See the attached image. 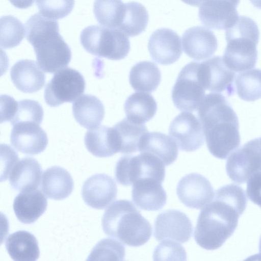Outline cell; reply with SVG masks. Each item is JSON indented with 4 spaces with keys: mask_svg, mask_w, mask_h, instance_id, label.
<instances>
[{
    "mask_svg": "<svg viewBox=\"0 0 261 261\" xmlns=\"http://www.w3.org/2000/svg\"><path fill=\"white\" fill-rule=\"evenodd\" d=\"M87 150L94 156L106 158L119 152V146L114 128L99 126L88 130L84 138Z\"/></svg>",
    "mask_w": 261,
    "mask_h": 261,
    "instance_id": "cell-25",
    "label": "cell"
},
{
    "mask_svg": "<svg viewBox=\"0 0 261 261\" xmlns=\"http://www.w3.org/2000/svg\"><path fill=\"white\" fill-rule=\"evenodd\" d=\"M42 173V168L36 160L22 158L10 172V184L13 189L21 192L35 190L40 184Z\"/></svg>",
    "mask_w": 261,
    "mask_h": 261,
    "instance_id": "cell-23",
    "label": "cell"
},
{
    "mask_svg": "<svg viewBox=\"0 0 261 261\" xmlns=\"http://www.w3.org/2000/svg\"><path fill=\"white\" fill-rule=\"evenodd\" d=\"M259 31L251 18L239 16L236 22L225 30L227 45L223 59L233 71L242 72L255 67Z\"/></svg>",
    "mask_w": 261,
    "mask_h": 261,
    "instance_id": "cell-5",
    "label": "cell"
},
{
    "mask_svg": "<svg viewBox=\"0 0 261 261\" xmlns=\"http://www.w3.org/2000/svg\"><path fill=\"white\" fill-rule=\"evenodd\" d=\"M80 41L89 53L111 60L124 59L130 50L127 36L116 28L88 26L81 32Z\"/></svg>",
    "mask_w": 261,
    "mask_h": 261,
    "instance_id": "cell-6",
    "label": "cell"
},
{
    "mask_svg": "<svg viewBox=\"0 0 261 261\" xmlns=\"http://www.w3.org/2000/svg\"><path fill=\"white\" fill-rule=\"evenodd\" d=\"M15 7L19 9H27L32 6L35 0H9Z\"/></svg>",
    "mask_w": 261,
    "mask_h": 261,
    "instance_id": "cell-43",
    "label": "cell"
},
{
    "mask_svg": "<svg viewBox=\"0 0 261 261\" xmlns=\"http://www.w3.org/2000/svg\"><path fill=\"white\" fill-rule=\"evenodd\" d=\"M115 175L118 182L125 186L145 178H152L162 183L165 175V165L159 158L147 153L126 155L117 162Z\"/></svg>",
    "mask_w": 261,
    "mask_h": 261,
    "instance_id": "cell-7",
    "label": "cell"
},
{
    "mask_svg": "<svg viewBox=\"0 0 261 261\" xmlns=\"http://www.w3.org/2000/svg\"><path fill=\"white\" fill-rule=\"evenodd\" d=\"M124 109L129 120L143 124L154 117L157 110V104L151 94L135 92L126 99Z\"/></svg>",
    "mask_w": 261,
    "mask_h": 261,
    "instance_id": "cell-29",
    "label": "cell"
},
{
    "mask_svg": "<svg viewBox=\"0 0 261 261\" xmlns=\"http://www.w3.org/2000/svg\"><path fill=\"white\" fill-rule=\"evenodd\" d=\"M86 83L82 74L71 68H63L55 73L44 90V99L51 107L71 102L85 91Z\"/></svg>",
    "mask_w": 261,
    "mask_h": 261,
    "instance_id": "cell-9",
    "label": "cell"
},
{
    "mask_svg": "<svg viewBox=\"0 0 261 261\" xmlns=\"http://www.w3.org/2000/svg\"><path fill=\"white\" fill-rule=\"evenodd\" d=\"M74 182L70 174L59 166L46 169L42 177L41 188L47 197L54 200H63L72 193Z\"/></svg>",
    "mask_w": 261,
    "mask_h": 261,
    "instance_id": "cell-26",
    "label": "cell"
},
{
    "mask_svg": "<svg viewBox=\"0 0 261 261\" xmlns=\"http://www.w3.org/2000/svg\"><path fill=\"white\" fill-rule=\"evenodd\" d=\"M234 84L239 97L247 101L261 98V69H253L241 72L235 77Z\"/></svg>",
    "mask_w": 261,
    "mask_h": 261,
    "instance_id": "cell-34",
    "label": "cell"
},
{
    "mask_svg": "<svg viewBox=\"0 0 261 261\" xmlns=\"http://www.w3.org/2000/svg\"><path fill=\"white\" fill-rule=\"evenodd\" d=\"M226 170L230 179L238 184L261 172V138L251 140L232 153L226 161Z\"/></svg>",
    "mask_w": 261,
    "mask_h": 261,
    "instance_id": "cell-10",
    "label": "cell"
},
{
    "mask_svg": "<svg viewBox=\"0 0 261 261\" xmlns=\"http://www.w3.org/2000/svg\"><path fill=\"white\" fill-rule=\"evenodd\" d=\"M72 112L76 121L83 127L92 128L98 126L105 116V107L96 96L85 94L72 105Z\"/></svg>",
    "mask_w": 261,
    "mask_h": 261,
    "instance_id": "cell-28",
    "label": "cell"
},
{
    "mask_svg": "<svg viewBox=\"0 0 261 261\" xmlns=\"http://www.w3.org/2000/svg\"><path fill=\"white\" fill-rule=\"evenodd\" d=\"M11 80L19 91L32 93L42 89L45 83V75L34 61L21 60L10 70Z\"/></svg>",
    "mask_w": 261,
    "mask_h": 261,
    "instance_id": "cell-21",
    "label": "cell"
},
{
    "mask_svg": "<svg viewBox=\"0 0 261 261\" xmlns=\"http://www.w3.org/2000/svg\"><path fill=\"white\" fill-rule=\"evenodd\" d=\"M43 118V110L38 101L23 99L18 101L15 114L10 122L12 125L22 122H31L40 125Z\"/></svg>",
    "mask_w": 261,
    "mask_h": 261,
    "instance_id": "cell-37",
    "label": "cell"
},
{
    "mask_svg": "<svg viewBox=\"0 0 261 261\" xmlns=\"http://www.w3.org/2000/svg\"><path fill=\"white\" fill-rule=\"evenodd\" d=\"M148 22V14L140 3L130 2L125 3V9L121 24L118 29L127 36L135 37L144 32Z\"/></svg>",
    "mask_w": 261,
    "mask_h": 261,
    "instance_id": "cell-33",
    "label": "cell"
},
{
    "mask_svg": "<svg viewBox=\"0 0 261 261\" xmlns=\"http://www.w3.org/2000/svg\"><path fill=\"white\" fill-rule=\"evenodd\" d=\"M176 194L185 205L196 209L204 207L215 196L209 180L197 173L188 174L180 179L177 186Z\"/></svg>",
    "mask_w": 261,
    "mask_h": 261,
    "instance_id": "cell-14",
    "label": "cell"
},
{
    "mask_svg": "<svg viewBox=\"0 0 261 261\" xmlns=\"http://www.w3.org/2000/svg\"><path fill=\"white\" fill-rule=\"evenodd\" d=\"M153 257L154 260H185L187 254L184 248L177 242L165 240L155 248Z\"/></svg>",
    "mask_w": 261,
    "mask_h": 261,
    "instance_id": "cell-39",
    "label": "cell"
},
{
    "mask_svg": "<svg viewBox=\"0 0 261 261\" xmlns=\"http://www.w3.org/2000/svg\"><path fill=\"white\" fill-rule=\"evenodd\" d=\"M182 42L185 54L198 61L211 57L218 47L215 34L202 26H195L187 30L182 35Z\"/></svg>",
    "mask_w": 261,
    "mask_h": 261,
    "instance_id": "cell-19",
    "label": "cell"
},
{
    "mask_svg": "<svg viewBox=\"0 0 261 261\" xmlns=\"http://www.w3.org/2000/svg\"><path fill=\"white\" fill-rule=\"evenodd\" d=\"M25 29L26 38L44 71L54 73L69 64L71 49L59 33L57 21L36 13L27 20Z\"/></svg>",
    "mask_w": 261,
    "mask_h": 261,
    "instance_id": "cell-2",
    "label": "cell"
},
{
    "mask_svg": "<svg viewBox=\"0 0 261 261\" xmlns=\"http://www.w3.org/2000/svg\"><path fill=\"white\" fill-rule=\"evenodd\" d=\"M243 211L229 202L215 197L201 211L194 230V239L201 247L218 249L234 232Z\"/></svg>",
    "mask_w": 261,
    "mask_h": 261,
    "instance_id": "cell-3",
    "label": "cell"
},
{
    "mask_svg": "<svg viewBox=\"0 0 261 261\" xmlns=\"http://www.w3.org/2000/svg\"><path fill=\"white\" fill-rule=\"evenodd\" d=\"M246 192L249 199L261 207V172L255 173L247 180Z\"/></svg>",
    "mask_w": 261,
    "mask_h": 261,
    "instance_id": "cell-41",
    "label": "cell"
},
{
    "mask_svg": "<svg viewBox=\"0 0 261 261\" xmlns=\"http://www.w3.org/2000/svg\"><path fill=\"white\" fill-rule=\"evenodd\" d=\"M125 9L122 0H95L93 12L97 21L103 27L118 29Z\"/></svg>",
    "mask_w": 261,
    "mask_h": 261,
    "instance_id": "cell-32",
    "label": "cell"
},
{
    "mask_svg": "<svg viewBox=\"0 0 261 261\" xmlns=\"http://www.w3.org/2000/svg\"><path fill=\"white\" fill-rule=\"evenodd\" d=\"M259 256L261 258V236L259 239Z\"/></svg>",
    "mask_w": 261,
    "mask_h": 261,
    "instance_id": "cell-46",
    "label": "cell"
},
{
    "mask_svg": "<svg viewBox=\"0 0 261 261\" xmlns=\"http://www.w3.org/2000/svg\"><path fill=\"white\" fill-rule=\"evenodd\" d=\"M139 151L157 157L165 166L172 164L176 160L178 151L177 145L171 137L157 132H147L144 135Z\"/></svg>",
    "mask_w": 261,
    "mask_h": 261,
    "instance_id": "cell-24",
    "label": "cell"
},
{
    "mask_svg": "<svg viewBox=\"0 0 261 261\" xmlns=\"http://www.w3.org/2000/svg\"><path fill=\"white\" fill-rule=\"evenodd\" d=\"M125 254V248L121 243L113 239L106 238L95 245L87 260H123Z\"/></svg>",
    "mask_w": 261,
    "mask_h": 261,
    "instance_id": "cell-36",
    "label": "cell"
},
{
    "mask_svg": "<svg viewBox=\"0 0 261 261\" xmlns=\"http://www.w3.org/2000/svg\"><path fill=\"white\" fill-rule=\"evenodd\" d=\"M250 1L254 7L261 9V0H250Z\"/></svg>",
    "mask_w": 261,
    "mask_h": 261,
    "instance_id": "cell-45",
    "label": "cell"
},
{
    "mask_svg": "<svg viewBox=\"0 0 261 261\" xmlns=\"http://www.w3.org/2000/svg\"><path fill=\"white\" fill-rule=\"evenodd\" d=\"M169 134L181 150L194 151L204 141L203 127L199 118L190 112L177 115L171 122Z\"/></svg>",
    "mask_w": 261,
    "mask_h": 261,
    "instance_id": "cell-12",
    "label": "cell"
},
{
    "mask_svg": "<svg viewBox=\"0 0 261 261\" xmlns=\"http://www.w3.org/2000/svg\"><path fill=\"white\" fill-rule=\"evenodd\" d=\"M0 26L1 47L11 48L20 43L24 37L25 30L19 19L11 15L2 16Z\"/></svg>",
    "mask_w": 261,
    "mask_h": 261,
    "instance_id": "cell-35",
    "label": "cell"
},
{
    "mask_svg": "<svg viewBox=\"0 0 261 261\" xmlns=\"http://www.w3.org/2000/svg\"><path fill=\"white\" fill-rule=\"evenodd\" d=\"M1 180H5L12 169L18 161L17 152L10 146L1 144Z\"/></svg>",
    "mask_w": 261,
    "mask_h": 261,
    "instance_id": "cell-40",
    "label": "cell"
},
{
    "mask_svg": "<svg viewBox=\"0 0 261 261\" xmlns=\"http://www.w3.org/2000/svg\"><path fill=\"white\" fill-rule=\"evenodd\" d=\"M101 225L107 236L132 247L145 244L151 236L150 223L127 200H119L112 203L105 211Z\"/></svg>",
    "mask_w": 261,
    "mask_h": 261,
    "instance_id": "cell-4",
    "label": "cell"
},
{
    "mask_svg": "<svg viewBox=\"0 0 261 261\" xmlns=\"http://www.w3.org/2000/svg\"><path fill=\"white\" fill-rule=\"evenodd\" d=\"M197 110L209 151L217 158L226 159L240 144L236 113L225 97L217 93L206 95Z\"/></svg>",
    "mask_w": 261,
    "mask_h": 261,
    "instance_id": "cell-1",
    "label": "cell"
},
{
    "mask_svg": "<svg viewBox=\"0 0 261 261\" xmlns=\"http://www.w3.org/2000/svg\"><path fill=\"white\" fill-rule=\"evenodd\" d=\"M161 79L159 68L154 63L148 61L136 63L129 72V84L136 91L151 93L156 89Z\"/></svg>",
    "mask_w": 261,
    "mask_h": 261,
    "instance_id": "cell-30",
    "label": "cell"
},
{
    "mask_svg": "<svg viewBox=\"0 0 261 261\" xmlns=\"http://www.w3.org/2000/svg\"><path fill=\"white\" fill-rule=\"evenodd\" d=\"M10 142L19 151L28 155H35L45 150L48 144V138L39 124L22 122L13 125Z\"/></svg>",
    "mask_w": 261,
    "mask_h": 261,
    "instance_id": "cell-17",
    "label": "cell"
},
{
    "mask_svg": "<svg viewBox=\"0 0 261 261\" xmlns=\"http://www.w3.org/2000/svg\"><path fill=\"white\" fill-rule=\"evenodd\" d=\"M117 187L114 180L104 173L94 174L85 181L82 195L89 206L98 210L107 207L117 197Z\"/></svg>",
    "mask_w": 261,
    "mask_h": 261,
    "instance_id": "cell-18",
    "label": "cell"
},
{
    "mask_svg": "<svg viewBox=\"0 0 261 261\" xmlns=\"http://www.w3.org/2000/svg\"><path fill=\"white\" fill-rule=\"evenodd\" d=\"M240 0H204L199 6L200 21L214 30L227 29L237 21Z\"/></svg>",
    "mask_w": 261,
    "mask_h": 261,
    "instance_id": "cell-15",
    "label": "cell"
},
{
    "mask_svg": "<svg viewBox=\"0 0 261 261\" xmlns=\"http://www.w3.org/2000/svg\"><path fill=\"white\" fill-rule=\"evenodd\" d=\"M117 135L119 152L130 154L139 151L142 137L147 132L146 126L124 118L113 126Z\"/></svg>",
    "mask_w": 261,
    "mask_h": 261,
    "instance_id": "cell-31",
    "label": "cell"
},
{
    "mask_svg": "<svg viewBox=\"0 0 261 261\" xmlns=\"http://www.w3.org/2000/svg\"><path fill=\"white\" fill-rule=\"evenodd\" d=\"M198 62H191L180 70L172 90V99L178 110H198L205 96V89L198 76Z\"/></svg>",
    "mask_w": 261,
    "mask_h": 261,
    "instance_id": "cell-8",
    "label": "cell"
},
{
    "mask_svg": "<svg viewBox=\"0 0 261 261\" xmlns=\"http://www.w3.org/2000/svg\"><path fill=\"white\" fill-rule=\"evenodd\" d=\"M148 49L152 60L163 65L174 63L182 54L179 36L167 28L156 30L151 34Z\"/></svg>",
    "mask_w": 261,
    "mask_h": 261,
    "instance_id": "cell-16",
    "label": "cell"
},
{
    "mask_svg": "<svg viewBox=\"0 0 261 261\" xmlns=\"http://www.w3.org/2000/svg\"><path fill=\"white\" fill-rule=\"evenodd\" d=\"M5 246L11 258L15 261H35L39 257L37 240L25 230H19L9 235Z\"/></svg>",
    "mask_w": 261,
    "mask_h": 261,
    "instance_id": "cell-27",
    "label": "cell"
},
{
    "mask_svg": "<svg viewBox=\"0 0 261 261\" xmlns=\"http://www.w3.org/2000/svg\"><path fill=\"white\" fill-rule=\"evenodd\" d=\"M161 182L152 178L139 179L133 185L132 199L140 209L156 211L166 203L167 194Z\"/></svg>",
    "mask_w": 261,
    "mask_h": 261,
    "instance_id": "cell-20",
    "label": "cell"
},
{
    "mask_svg": "<svg viewBox=\"0 0 261 261\" xmlns=\"http://www.w3.org/2000/svg\"><path fill=\"white\" fill-rule=\"evenodd\" d=\"M193 226L188 217L176 210H169L160 213L155 219L154 237L158 241L171 240L180 243L191 238Z\"/></svg>",
    "mask_w": 261,
    "mask_h": 261,
    "instance_id": "cell-13",
    "label": "cell"
},
{
    "mask_svg": "<svg viewBox=\"0 0 261 261\" xmlns=\"http://www.w3.org/2000/svg\"><path fill=\"white\" fill-rule=\"evenodd\" d=\"M184 3L192 6H200L204 0H181Z\"/></svg>",
    "mask_w": 261,
    "mask_h": 261,
    "instance_id": "cell-44",
    "label": "cell"
},
{
    "mask_svg": "<svg viewBox=\"0 0 261 261\" xmlns=\"http://www.w3.org/2000/svg\"><path fill=\"white\" fill-rule=\"evenodd\" d=\"M198 76L205 90L213 92L234 93L235 72L225 64L223 58L214 56L198 63Z\"/></svg>",
    "mask_w": 261,
    "mask_h": 261,
    "instance_id": "cell-11",
    "label": "cell"
},
{
    "mask_svg": "<svg viewBox=\"0 0 261 261\" xmlns=\"http://www.w3.org/2000/svg\"><path fill=\"white\" fill-rule=\"evenodd\" d=\"M1 98V122L11 121L15 114L18 102L9 95H2Z\"/></svg>",
    "mask_w": 261,
    "mask_h": 261,
    "instance_id": "cell-42",
    "label": "cell"
},
{
    "mask_svg": "<svg viewBox=\"0 0 261 261\" xmlns=\"http://www.w3.org/2000/svg\"><path fill=\"white\" fill-rule=\"evenodd\" d=\"M74 3L75 0H36L39 13L53 19L66 17L72 11Z\"/></svg>",
    "mask_w": 261,
    "mask_h": 261,
    "instance_id": "cell-38",
    "label": "cell"
},
{
    "mask_svg": "<svg viewBox=\"0 0 261 261\" xmlns=\"http://www.w3.org/2000/svg\"><path fill=\"white\" fill-rule=\"evenodd\" d=\"M47 198L39 190L21 192L15 198L13 210L17 219L24 224L35 222L46 211Z\"/></svg>",
    "mask_w": 261,
    "mask_h": 261,
    "instance_id": "cell-22",
    "label": "cell"
}]
</instances>
